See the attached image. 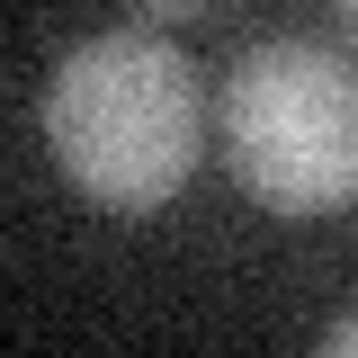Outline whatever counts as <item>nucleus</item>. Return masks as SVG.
Here are the masks:
<instances>
[{
  "instance_id": "1",
  "label": "nucleus",
  "mask_w": 358,
  "mask_h": 358,
  "mask_svg": "<svg viewBox=\"0 0 358 358\" xmlns=\"http://www.w3.org/2000/svg\"><path fill=\"white\" fill-rule=\"evenodd\" d=\"M45 143H54L63 179L99 197L108 215L171 206L206 152L197 63L152 27H108V36L72 45L45 81Z\"/></svg>"
},
{
  "instance_id": "2",
  "label": "nucleus",
  "mask_w": 358,
  "mask_h": 358,
  "mask_svg": "<svg viewBox=\"0 0 358 358\" xmlns=\"http://www.w3.org/2000/svg\"><path fill=\"white\" fill-rule=\"evenodd\" d=\"M224 162L268 215H331L358 197V72L313 36L251 45L215 99Z\"/></svg>"
},
{
  "instance_id": "3",
  "label": "nucleus",
  "mask_w": 358,
  "mask_h": 358,
  "mask_svg": "<svg viewBox=\"0 0 358 358\" xmlns=\"http://www.w3.org/2000/svg\"><path fill=\"white\" fill-rule=\"evenodd\" d=\"M134 9H143V18H152V27H171V18H197V9H206V0H134Z\"/></svg>"
},
{
  "instance_id": "4",
  "label": "nucleus",
  "mask_w": 358,
  "mask_h": 358,
  "mask_svg": "<svg viewBox=\"0 0 358 358\" xmlns=\"http://www.w3.org/2000/svg\"><path fill=\"white\" fill-rule=\"evenodd\" d=\"M331 350H358V322H341V331H331Z\"/></svg>"
},
{
  "instance_id": "5",
  "label": "nucleus",
  "mask_w": 358,
  "mask_h": 358,
  "mask_svg": "<svg viewBox=\"0 0 358 358\" xmlns=\"http://www.w3.org/2000/svg\"><path fill=\"white\" fill-rule=\"evenodd\" d=\"M341 27H350V45H358V0H341Z\"/></svg>"
}]
</instances>
